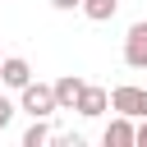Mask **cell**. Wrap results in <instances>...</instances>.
I'll list each match as a JSON object with an SVG mask.
<instances>
[{
	"label": "cell",
	"mask_w": 147,
	"mask_h": 147,
	"mask_svg": "<svg viewBox=\"0 0 147 147\" xmlns=\"http://www.w3.org/2000/svg\"><path fill=\"white\" fill-rule=\"evenodd\" d=\"M0 60H5V55H0Z\"/></svg>",
	"instance_id": "4fadbf2b"
},
{
	"label": "cell",
	"mask_w": 147,
	"mask_h": 147,
	"mask_svg": "<svg viewBox=\"0 0 147 147\" xmlns=\"http://www.w3.org/2000/svg\"><path fill=\"white\" fill-rule=\"evenodd\" d=\"M106 106H110V92H106V87H87V83H83V92H78V106H74V110H78V115H87V119H96Z\"/></svg>",
	"instance_id": "5b68a950"
},
{
	"label": "cell",
	"mask_w": 147,
	"mask_h": 147,
	"mask_svg": "<svg viewBox=\"0 0 147 147\" xmlns=\"http://www.w3.org/2000/svg\"><path fill=\"white\" fill-rule=\"evenodd\" d=\"M124 64L129 69H147V23H133L124 37Z\"/></svg>",
	"instance_id": "3957f363"
},
{
	"label": "cell",
	"mask_w": 147,
	"mask_h": 147,
	"mask_svg": "<svg viewBox=\"0 0 147 147\" xmlns=\"http://www.w3.org/2000/svg\"><path fill=\"white\" fill-rule=\"evenodd\" d=\"M51 87H55V110H74V106H78V92H83V78L64 74V78L51 83Z\"/></svg>",
	"instance_id": "52a82bcc"
},
{
	"label": "cell",
	"mask_w": 147,
	"mask_h": 147,
	"mask_svg": "<svg viewBox=\"0 0 147 147\" xmlns=\"http://www.w3.org/2000/svg\"><path fill=\"white\" fill-rule=\"evenodd\" d=\"M110 106H115L119 115H129V119H142V115H147V87L119 83V87L110 92Z\"/></svg>",
	"instance_id": "7a4b0ae2"
},
{
	"label": "cell",
	"mask_w": 147,
	"mask_h": 147,
	"mask_svg": "<svg viewBox=\"0 0 147 147\" xmlns=\"http://www.w3.org/2000/svg\"><path fill=\"white\" fill-rule=\"evenodd\" d=\"M46 142H51V124L46 119H32L28 133H23V147H46Z\"/></svg>",
	"instance_id": "9c48e42d"
},
{
	"label": "cell",
	"mask_w": 147,
	"mask_h": 147,
	"mask_svg": "<svg viewBox=\"0 0 147 147\" xmlns=\"http://www.w3.org/2000/svg\"><path fill=\"white\" fill-rule=\"evenodd\" d=\"M133 147H147V115H142V124L133 129Z\"/></svg>",
	"instance_id": "8fae6325"
},
{
	"label": "cell",
	"mask_w": 147,
	"mask_h": 147,
	"mask_svg": "<svg viewBox=\"0 0 147 147\" xmlns=\"http://www.w3.org/2000/svg\"><path fill=\"white\" fill-rule=\"evenodd\" d=\"M9 119H14V101H9V96H0V133H5V124H9Z\"/></svg>",
	"instance_id": "30bf717a"
},
{
	"label": "cell",
	"mask_w": 147,
	"mask_h": 147,
	"mask_svg": "<svg viewBox=\"0 0 147 147\" xmlns=\"http://www.w3.org/2000/svg\"><path fill=\"white\" fill-rule=\"evenodd\" d=\"M55 9H78V0H51Z\"/></svg>",
	"instance_id": "7c38bea8"
},
{
	"label": "cell",
	"mask_w": 147,
	"mask_h": 147,
	"mask_svg": "<svg viewBox=\"0 0 147 147\" xmlns=\"http://www.w3.org/2000/svg\"><path fill=\"white\" fill-rule=\"evenodd\" d=\"M0 83L18 92L23 83H32V64H28L23 55H5V60H0Z\"/></svg>",
	"instance_id": "277c9868"
},
{
	"label": "cell",
	"mask_w": 147,
	"mask_h": 147,
	"mask_svg": "<svg viewBox=\"0 0 147 147\" xmlns=\"http://www.w3.org/2000/svg\"><path fill=\"white\" fill-rule=\"evenodd\" d=\"M101 142H106V147H133V119H129V115H115V119L106 124Z\"/></svg>",
	"instance_id": "8992f818"
},
{
	"label": "cell",
	"mask_w": 147,
	"mask_h": 147,
	"mask_svg": "<svg viewBox=\"0 0 147 147\" xmlns=\"http://www.w3.org/2000/svg\"><path fill=\"white\" fill-rule=\"evenodd\" d=\"M78 9L92 18V23H106V18H115V9H119V0H78Z\"/></svg>",
	"instance_id": "ba28073f"
},
{
	"label": "cell",
	"mask_w": 147,
	"mask_h": 147,
	"mask_svg": "<svg viewBox=\"0 0 147 147\" xmlns=\"http://www.w3.org/2000/svg\"><path fill=\"white\" fill-rule=\"evenodd\" d=\"M18 106L32 119H46V115H55V87L51 83H23L18 87Z\"/></svg>",
	"instance_id": "6da1fadb"
}]
</instances>
